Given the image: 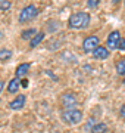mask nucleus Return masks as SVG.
Returning a JSON list of instances; mask_svg holds the SVG:
<instances>
[{
	"label": "nucleus",
	"mask_w": 125,
	"mask_h": 133,
	"mask_svg": "<svg viewBox=\"0 0 125 133\" xmlns=\"http://www.w3.org/2000/svg\"><path fill=\"white\" fill-rule=\"evenodd\" d=\"M90 24V14L87 12H75V14L71 15L69 18V22H68V27L69 28H87Z\"/></svg>",
	"instance_id": "1"
},
{
	"label": "nucleus",
	"mask_w": 125,
	"mask_h": 133,
	"mask_svg": "<svg viewBox=\"0 0 125 133\" xmlns=\"http://www.w3.org/2000/svg\"><path fill=\"white\" fill-rule=\"evenodd\" d=\"M60 117H62V120L66 124L74 126V124H78L82 120V111H81V109H77V108L63 109L62 114H60Z\"/></svg>",
	"instance_id": "2"
},
{
	"label": "nucleus",
	"mask_w": 125,
	"mask_h": 133,
	"mask_svg": "<svg viewBox=\"0 0 125 133\" xmlns=\"http://www.w3.org/2000/svg\"><path fill=\"white\" fill-rule=\"evenodd\" d=\"M37 15H38V9H37V6L35 5L25 6L24 9L21 10V14H19V22L21 24H25V22H28V21L34 19Z\"/></svg>",
	"instance_id": "3"
},
{
	"label": "nucleus",
	"mask_w": 125,
	"mask_h": 133,
	"mask_svg": "<svg viewBox=\"0 0 125 133\" xmlns=\"http://www.w3.org/2000/svg\"><path fill=\"white\" fill-rule=\"evenodd\" d=\"M121 38H122V37H121V33L118 31V30L112 31V33L107 36V42H106V44H107V49H112V50L119 49Z\"/></svg>",
	"instance_id": "4"
},
{
	"label": "nucleus",
	"mask_w": 125,
	"mask_h": 133,
	"mask_svg": "<svg viewBox=\"0 0 125 133\" xmlns=\"http://www.w3.org/2000/svg\"><path fill=\"white\" fill-rule=\"evenodd\" d=\"M99 37L97 36H88V37L84 38V42H82V49L85 50V52H93L96 48H99Z\"/></svg>",
	"instance_id": "5"
},
{
	"label": "nucleus",
	"mask_w": 125,
	"mask_h": 133,
	"mask_svg": "<svg viewBox=\"0 0 125 133\" xmlns=\"http://www.w3.org/2000/svg\"><path fill=\"white\" fill-rule=\"evenodd\" d=\"M60 102H62V105L65 107V109H69V108H74V107L77 105L78 99L74 93H65V95H62V98H60Z\"/></svg>",
	"instance_id": "6"
},
{
	"label": "nucleus",
	"mask_w": 125,
	"mask_h": 133,
	"mask_svg": "<svg viewBox=\"0 0 125 133\" xmlns=\"http://www.w3.org/2000/svg\"><path fill=\"white\" fill-rule=\"evenodd\" d=\"M25 102H27V96L19 95V96H16V98L9 104V108L10 109H21V108H24Z\"/></svg>",
	"instance_id": "7"
},
{
	"label": "nucleus",
	"mask_w": 125,
	"mask_h": 133,
	"mask_svg": "<svg viewBox=\"0 0 125 133\" xmlns=\"http://www.w3.org/2000/svg\"><path fill=\"white\" fill-rule=\"evenodd\" d=\"M93 56L96 59H106V58H109V49L99 46V48H96L93 50Z\"/></svg>",
	"instance_id": "8"
},
{
	"label": "nucleus",
	"mask_w": 125,
	"mask_h": 133,
	"mask_svg": "<svg viewBox=\"0 0 125 133\" xmlns=\"http://www.w3.org/2000/svg\"><path fill=\"white\" fill-rule=\"evenodd\" d=\"M29 64L28 62H24V64H21V65H18V68H16V71H15V74H16V77L18 78H21V77H24L28 74L29 71Z\"/></svg>",
	"instance_id": "9"
},
{
	"label": "nucleus",
	"mask_w": 125,
	"mask_h": 133,
	"mask_svg": "<svg viewBox=\"0 0 125 133\" xmlns=\"http://www.w3.org/2000/svg\"><path fill=\"white\" fill-rule=\"evenodd\" d=\"M19 86H21V78L15 77V78H12V80L9 81L7 92H9V93H16V92H18V89H19Z\"/></svg>",
	"instance_id": "10"
},
{
	"label": "nucleus",
	"mask_w": 125,
	"mask_h": 133,
	"mask_svg": "<svg viewBox=\"0 0 125 133\" xmlns=\"http://www.w3.org/2000/svg\"><path fill=\"white\" fill-rule=\"evenodd\" d=\"M35 36H37V30H35V28L25 30V31H22V34H21V37L24 38V40H29V42H31Z\"/></svg>",
	"instance_id": "11"
},
{
	"label": "nucleus",
	"mask_w": 125,
	"mask_h": 133,
	"mask_svg": "<svg viewBox=\"0 0 125 133\" xmlns=\"http://www.w3.org/2000/svg\"><path fill=\"white\" fill-rule=\"evenodd\" d=\"M43 38H44V33H43V31L37 33V36H35V37L31 40V42H29V48H31V49H33V48H37L40 43L43 42Z\"/></svg>",
	"instance_id": "12"
},
{
	"label": "nucleus",
	"mask_w": 125,
	"mask_h": 133,
	"mask_svg": "<svg viewBox=\"0 0 125 133\" xmlns=\"http://www.w3.org/2000/svg\"><path fill=\"white\" fill-rule=\"evenodd\" d=\"M107 132V124L106 123H97L91 127V133H106Z\"/></svg>",
	"instance_id": "13"
},
{
	"label": "nucleus",
	"mask_w": 125,
	"mask_h": 133,
	"mask_svg": "<svg viewBox=\"0 0 125 133\" xmlns=\"http://www.w3.org/2000/svg\"><path fill=\"white\" fill-rule=\"evenodd\" d=\"M10 58H12V50H10V49H6V48L0 49V61L7 62Z\"/></svg>",
	"instance_id": "14"
},
{
	"label": "nucleus",
	"mask_w": 125,
	"mask_h": 133,
	"mask_svg": "<svg viewBox=\"0 0 125 133\" xmlns=\"http://www.w3.org/2000/svg\"><path fill=\"white\" fill-rule=\"evenodd\" d=\"M116 72L119 76H125V58H121L119 61L116 62Z\"/></svg>",
	"instance_id": "15"
},
{
	"label": "nucleus",
	"mask_w": 125,
	"mask_h": 133,
	"mask_svg": "<svg viewBox=\"0 0 125 133\" xmlns=\"http://www.w3.org/2000/svg\"><path fill=\"white\" fill-rule=\"evenodd\" d=\"M12 8V2L9 0H0V10H9Z\"/></svg>",
	"instance_id": "16"
},
{
	"label": "nucleus",
	"mask_w": 125,
	"mask_h": 133,
	"mask_svg": "<svg viewBox=\"0 0 125 133\" xmlns=\"http://www.w3.org/2000/svg\"><path fill=\"white\" fill-rule=\"evenodd\" d=\"M87 5H88V8H96V6L99 5V0H88Z\"/></svg>",
	"instance_id": "17"
},
{
	"label": "nucleus",
	"mask_w": 125,
	"mask_h": 133,
	"mask_svg": "<svg viewBox=\"0 0 125 133\" xmlns=\"http://www.w3.org/2000/svg\"><path fill=\"white\" fill-rule=\"evenodd\" d=\"M119 50H125V38H121V43H119Z\"/></svg>",
	"instance_id": "18"
},
{
	"label": "nucleus",
	"mask_w": 125,
	"mask_h": 133,
	"mask_svg": "<svg viewBox=\"0 0 125 133\" xmlns=\"http://www.w3.org/2000/svg\"><path fill=\"white\" fill-rule=\"evenodd\" d=\"M119 115L125 120V105H122V108H121V111H119Z\"/></svg>",
	"instance_id": "19"
},
{
	"label": "nucleus",
	"mask_w": 125,
	"mask_h": 133,
	"mask_svg": "<svg viewBox=\"0 0 125 133\" xmlns=\"http://www.w3.org/2000/svg\"><path fill=\"white\" fill-rule=\"evenodd\" d=\"M21 86L22 87H28V80H21Z\"/></svg>",
	"instance_id": "20"
},
{
	"label": "nucleus",
	"mask_w": 125,
	"mask_h": 133,
	"mask_svg": "<svg viewBox=\"0 0 125 133\" xmlns=\"http://www.w3.org/2000/svg\"><path fill=\"white\" fill-rule=\"evenodd\" d=\"M3 87H5V83H3V81H0V92L3 90Z\"/></svg>",
	"instance_id": "21"
},
{
	"label": "nucleus",
	"mask_w": 125,
	"mask_h": 133,
	"mask_svg": "<svg viewBox=\"0 0 125 133\" xmlns=\"http://www.w3.org/2000/svg\"><path fill=\"white\" fill-rule=\"evenodd\" d=\"M124 84H125V78H124Z\"/></svg>",
	"instance_id": "22"
}]
</instances>
